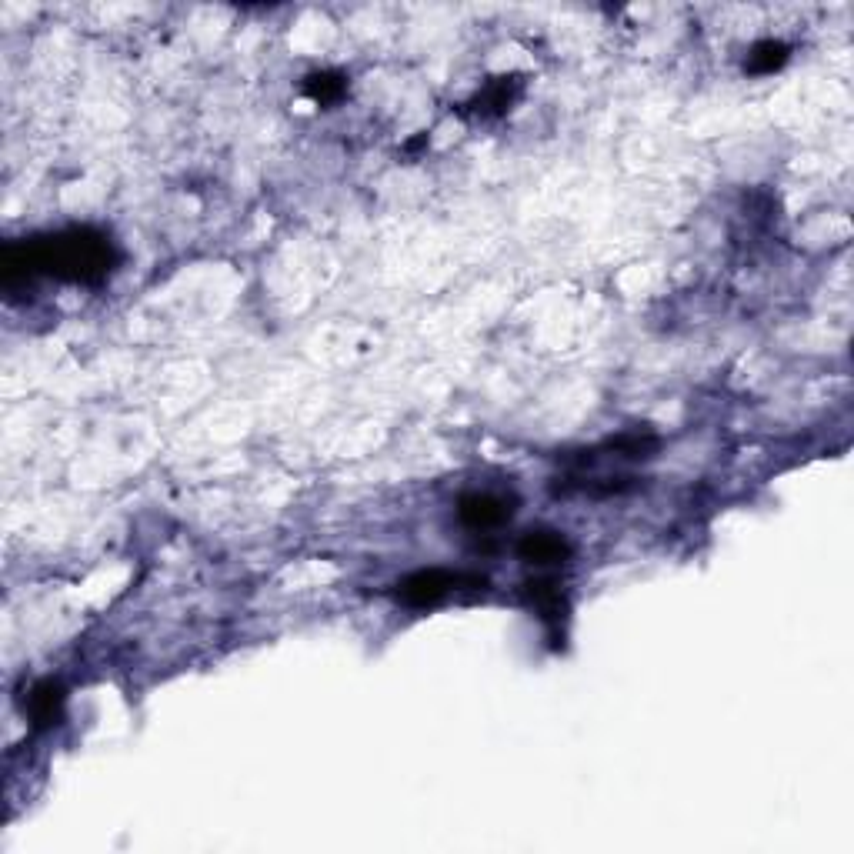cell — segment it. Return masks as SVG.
Returning a JSON list of instances; mask_svg holds the SVG:
<instances>
[{
	"label": "cell",
	"instance_id": "6da1fadb",
	"mask_svg": "<svg viewBox=\"0 0 854 854\" xmlns=\"http://www.w3.org/2000/svg\"><path fill=\"white\" fill-rule=\"evenodd\" d=\"M117 261L114 244L91 227H74V231L41 237V241L7 247L4 254V284L14 287L17 281H31L34 274H51L61 281H104Z\"/></svg>",
	"mask_w": 854,
	"mask_h": 854
},
{
	"label": "cell",
	"instance_id": "7a4b0ae2",
	"mask_svg": "<svg viewBox=\"0 0 854 854\" xmlns=\"http://www.w3.org/2000/svg\"><path fill=\"white\" fill-rule=\"evenodd\" d=\"M471 581H481V578H464V574H451V571H441V568H431V571H417L411 578H404L397 584V598L411 608H427V604H438L448 598L451 591H458L461 584H471Z\"/></svg>",
	"mask_w": 854,
	"mask_h": 854
},
{
	"label": "cell",
	"instance_id": "3957f363",
	"mask_svg": "<svg viewBox=\"0 0 854 854\" xmlns=\"http://www.w3.org/2000/svg\"><path fill=\"white\" fill-rule=\"evenodd\" d=\"M514 514V501L511 498H501V494H488V491H478V494H464L458 501V518L468 524L471 531H491V528H501L504 521H511Z\"/></svg>",
	"mask_w": 854,
	"mask_h": 854
},
{
	"label": "cell",
	"instance_id": "277c9868",
	"mask_svg": "<svg viewBox=\"0 0 854 854\" xmlns=\"http://www.w3.org/2000/svg\"><path fill=\"white\" fill-rule=\"evenodd\" d=\"M518 554L528 564H538V568H554V564H564L571 558V544L558 531H528L518 544Z\"/></svg>",
	"mask_w": 854,
	"mask_h": 854
},
{
	"label": "cell",
	"instance_id": "5b68a950",
	"mask_svg": "<svg viewBox=\"0 0 854 854\" xmlns=\"http://www.w3.org/2000/svg\"><path fill=\"white\" fill-rule=\"evenodd\" d=\"M524 594H528V601L538 608V614L548 624L561 621L564 618V598H561V588L554 584L551 578H541V581H528L524 584Z\"/></svg>",
	"mask_w": 854,
	"mask_h": 854
},
{
	"label": "cell",
	"instance_id": "8992f818",
	"mask_svg": "<svg viewBox=\"0 0 854 854\" xmlns=\"http://www.w3.org/2000/svg\"><path fill=\"white\" fill-rule=\"evenodd\" d=\"M61 708H64V688L54 681H44L37 684L31 691V718L34 724H54L61 718Z\"/></svg>",
	"mask_w": 854,
	"mask_h": 854
},
{
	"label": "cell",
	"instance_id": "52a82bcc",
	"mask_svg": "<svg viewBox=\"0 0 854 854\" xmlns=\"http://www.w3.org/2000/svg\"><path fill=\"white\" fill-rule=\"evenodd\" d=\"M788 61V44L781 41H761L748 57V71L751 74H774L778 67Z\"/></svg>",
	"mask_w": 854,
	"mask_h": 854
},
{
	"label": "cell",
	"instance_id": "ba28073f",
	"mask_svg": "<svg viewBox=\"0 0 854 854\" xmlns=\"http://www.w3.org/2000/svg\"><path fill=\"white\" fill-rule=\"evenodd\" d=\"M304 91L307 97H314L317 104H331L344 94V77L341 74H311Z\"/></svg>",
	"mask_w": 854,
	"mask_h": 854
},
{
	"label": "cell",
	"instance_id": "9c48e42d",
	"mask_svg": "<svg viewBox=\"0 0 854 854\" xmlns=\"http://www.w3.org/2000/svg\"><path fill=\"white\" fill-rule=\"evenodd\" d=\"M511 87H514V84H508V81L491 84V87H488V94L478 97L481 111H484V114H498V111H504V107L511 104Z\"/></svg>",
	"mask_w": 854,
	"mask_h": 854
}]
</instances>
